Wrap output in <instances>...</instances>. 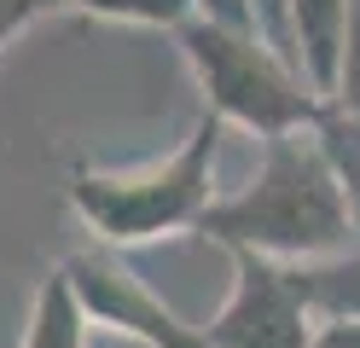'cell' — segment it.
<instances>
[{
	"label": "cell",
	"mask_w": 360,
	"mask_h": 348,
	"mask_svg": "<svg viewBox=\"0 0 360 348\" xmlns=\"http://www.w3.org/2000/svg\"><path fill=\"white\" fill-rule=\"evenodd\" d=\"M198 232L221 250H250L285 267L354 255V221H349L343 186H337L314 128L267 139L256 180L244 192L221 198Z\"/></svg>",
	"instance_id": "1"
},
{
	"label": "cell",
	"mask_w": 360,
	"mask_h": 348,
	"mask_svg": "<svg viewBox=\"0 0 360 348\" xmlns=\"http://www.w3.org/2000/svg\"><path fill=\"white\" fill-rule=\"evenodd\" d=\"M221 116H198L192 134L169 157L140 162V169H87L76 162L64 174L70 209L99 232V244H151L163 232H198L204 215L221 203L215 198V151H221Z\"/></svg>",
	"instance_id": "2"
},
{
	"label": "cell",
	"mask_w": 360,
	"mask_h": 348,
	"mask_svg": "<svg viewBox=\"0 0 360 348\" xmlns=\"http://www.w3.org/2000/svg\"><path fill=\"white\" fill-rule=\"evenodd\" d=\"M174 41L186 53L198 87H204V110L262 134V146L279 134H308L326 116V99L308 87V76L285 53H274L256 30L192 18Z\"/></svg>",
	"instance_id": "3"
},
{
	"label": "cell",
	"mask_w": 360,
	"mask_h": 348,
	"mask_svg": "<svg viewBox=\"0 0 360 348\" xmlns=\"http://www.w3.org/2000/svg\"><path fill=\"white\" fill-rule=\"evenodd\" d=\"M227 255H233V290L221 302V314L204 325L210 348H308L320 319L297 296L290 267L250 250H227Z\"/></svg>",
	"instance_id": "4"
},
{
	"label": "cell",
	"mask_w": 360,
	"mask_h": 348,
	"mask_svg": "<svg viewBox=\"0 0 360 348\" xmlns=\"http://www.w3.org/2000/svg\"><path fill=\"white\" fill-rule=\"evenodd\" d=\"M64 278H70V290L82 296V308L94 325H110V331H122L146 348H210V337L186 325L174 308H163V296H151L140 285V273H128L117 255L105 250H82L70 262H58Z\"/></svg>",
	"instance_id": "5"
},
{
	"label": "cell",
	"mask_w": 360,
	"mask_h": 348,
	"mask_svg": "<svg viewBox=\"0 0 360 348\" xmlns=\"http://www.w3.org/2000/svg\"><path fill=\"white\" fill-rule=\"evenodd\" d=\"M349 6L354 0H290V35H297V64L308 87L331 105L337 64H343V35H349Z\"/></svg>",
	"instance_id": "6"
},
{
	"label": "cell",
	"mask_w": 360,
	"mask_h": 348,
	"mask_svg": "<svg viewBox=\"0 0 360 348\" xmlns=\"http://www.w3.org/2000/svg\"><path fill=\"white\" fill-rule=\"evenodd\" d=\"M87 308L82 296L70 290V278H64V267H53L47 278H41V290L30 302V325H24V342L18 348H87Z\"/></svg>",
	"instance_id": "7"
},
{
	"label": "cell",
	"mask_w": 360,
	"mask_h": 348,
	"mask_svg": "<svg viewBox=\"0 0 360 348\" xmlns=\"http://www.w3.org/2000/svg\"><path fill=\"white\" fill-rule=\"evenodd\" d=\"M297 296L314 308V319H354L360 325V250L331 255V262H302L290 267Z\"/></svg>",
	"instance_id": "8"
},
{
	"label": "cell",
	"mask_w": 360,
	"mask_h": 348,
	"mask_svg": "<svg viewBox=\"0 0 360 348\" xmlns=\"http://www.w3.org/2000/svg\"><path fill=\"white\" fill-rule=\"evenodd\" d=\"M314 139H320L337 186H343V203H349V221H354V250H360V116L326 105V116L314 122Z\"/></svg>",
	"instance_id": "9"
},
{
	"label": "cell",
	"mask_w": 360,
	"mask_h": 348,
	"mask_svg": "<svg viewBox=\"0 0 360 348\" xmlns=\"http://www.w3.org/2000/svg\"><path fill=\"white\" fill-rule=\"evenodd\" d=\"M82 18L105 23H140V30H186L192 18H204V0H70Z\"/></svg>",
	"instance_id": "10"
},
{
	"label": "cell",
	"mask_w": 360,
	"mask_h": 348,
	"mask_svg": "<svg viewBox=\"0 0 360 348\" xmlns=\"http://www.w3.org/2000/svg\"><path fill=\"white\" fill-rule=\"evenodd\" d=\"M331 105L349 110V116H360V0L349 6V35H343V64H337Z\"/></svg>",
	"instance_id": "11"
},
{
	"label": "cell",
	"mask_w": 360,
	"mask_h": 348,
	"mask_svg": "<svg viewBox=\"0 0 360 348\" xmlns=\"http://www.w3.org/2000/svg\"><path fill=\"white\" fill-rule=\"evenodd\" d=\"M250 6V18H256V30H262V41L274 46V53H285L290 64H297V35H290V0H244ZM302 70V64H297Z\"/></svg>",
	"instance_id": "12"
},
{
	"label": "cell",
	"mask_w": 360,
	"mask_h": 348,
	"mask_svg": "<svg viewBox=\"0 0 360 348\" xmlns=\"http://www.w3.org/2000/svg\"><path fill=\"white\" fill-rule=\"evenodd\" d=\"M70 0H0V53L30 30V23H41V18H53V12H64Z\"/></svg>",
	"instance_id": "13"
},
{
	"label": "cell",
	"mask_w": 360,
	"mask_h": 348,
	"mask_svg": "<svg viewBox=\"0 0 360 348\" xmlns=\"http://www.w3.org/2000/svg\"><path fill=\"white\" fill-rule=\"evenodd\" d=\"M308 348H360V325L354 319H320Z\"/></svg>",
	"instance_id": "14"
}]
</instances>
